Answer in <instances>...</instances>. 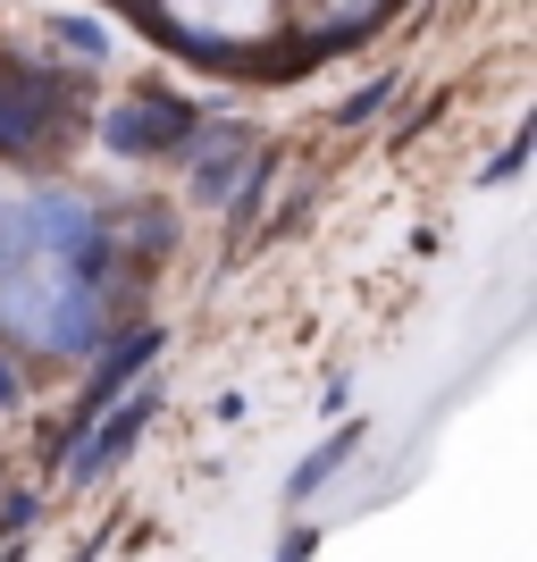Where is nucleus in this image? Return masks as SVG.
<instances>
[{"mask_svg":"<svg viewBox=\"0 0 537 562\" xmlns=\"http://www.w3.org/2000/svg\"><path fill=\"white\" fill-rule=\"evenodd\" d=\"M152 412H160V395H135V403H101L93 420L68 437V487H93L101 470L118 462V453L143 446V428H152Z\"/></svg>","mask_w":537,"mask_h":562,"instance_id":"obj_1","label":"nucleus"},{"mask_svg":"<svg viewBox=\"0 0 537 562\" xmlns=\"http://www.w3.org/2000/svg\"><path fill=\"white\" fill-rule=\"evenodd\" d=\"M387 93H395L387 76H378V85H361V93H353L345 110H336V126H361V117H378V110H387Z\"/></svg>","mask_w":537,"mask_h":562,"instance_id":"obj_6","label":"nucleus"},{"mask_svg":"<svg viewBox=\"0 0 537 562\" xmlns=\"http://www.w3.org/2000/svg\"><path fill=\"white\" fill-rule=\"evenodd\" d=\"M353 453H361V420H345L336 437H320V446H311L303 462H294V479H286V504H311V495H320L327 479H336V470L353 462Z\"/></svg>","mask_w":537,"mask_h":562,"instance_id":"obj_5","label":"nucleus"},{"mask_svg":"<svg viewBox=\"0 0 537 562\" xmlns=\"http://www.w3.org/2000/svg\"><path fill=\"white\" fill-rule=\"evenodd\" d=\"M244 151H253V126H235V117H219V126L186 135V177H193V193H202V202H227Z\"/></svg>","mask_w":537,"mask_h":562,"instance_id":"obj_3","label":"nucleus"},{"mask_svg":"<svg viewBox=\"0 0 537 562\" xmlns=\"http://www.w3.org/2000/svg\"><path fill=\"white\" fill-rule=\"evenodd\" d=\"M59 34H68L76 50H93V59H101V25L93 18H59Z\"/></svg>","mask_w":537,"mask_h":562,"instance_id":"obj_7","label":"nucleus"},{"mask_svg":"<svg viewBox=\"0 0 537 562\" xmlns=\"http://www.w3.org/2000/svg\"><path fill=\"white\" fill-rule=\"evenodd\" d=\"M101 135H110V151H118V160H152V151H168V143H186V135H193V117L177 110V101L143 93V101H118Z\"/></svg>","mask_w":537,"mask_h":562,"instance_id":"obj_2","label":"nucleus"},{"mask_svg":"<svg viewBox=\"0 0 537 562\" xmlns=\"http://www.w3.org/2000/svg\"><path fill=\"white\" fill-rule=\"evenodd\" d=\"M51 117H59V85L25 76L18 93H0V151H34L51 135Z\"/></svg>","mask_w":537,"mask_h":562,"instance_id":"obj_4","label":"nucleus"},{"mask_svg":"<svg viewBox=\"0 0 537 562\" xmlns=\"http://www.w3.org/2000/svg\"><path fill=\"white\" fill-rule=\"evenodd\" d=\"M311 546H320V538H311V529H294V538L278 546V562H311Z\"/></svg>","mask_w":537,"mask_h":562,"instance_id":"obj_8","label":"nucleus"},{"mask_svg":"<svg viewBox=\"0 0 537 562\" xmlns=\"http://www.w3.org/2000/svg\"><path fill=\"white\" fill-rule=\"evenodd\" d=\"M9 403H18V370H9V361H0V412H9Z\"/></svg>","mask_w":537,"mask_h":562,"instance_id":"obj_9","label":"nucleus"}]
</instances>
